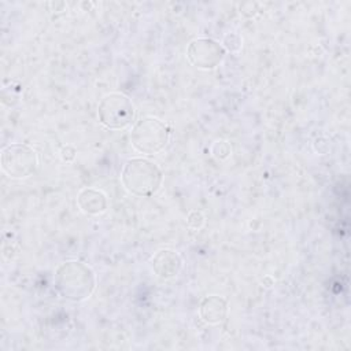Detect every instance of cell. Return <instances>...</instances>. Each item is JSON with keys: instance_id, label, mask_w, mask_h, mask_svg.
Wrapping results in <instances>:
<instances>
[{"instance_id": "obj_2", "label": "cell", "mask_w": 351, "mask_h": 351, "mask_svg": "<svg viewBox=\"0 0 351 351\" xmlns=\"http://www.w3.org/2000/svg\"><path fill=\"white\" fill-rule=\"evenodd\" d=\"M121 178L129 192L147 197L154 195L162 184V173L159 167L141 158L128 160L123 166Z\"/></svg>"}, {"instance_id": "obj_9", "label": "cell", "mask_w": 351, "mask_h": 351, "mask_svg": "<svg viewBox=\"0 0 351 351\" xmlns=\"http://www.w3.org/2000/svg\"><path fill=\"white\" fill-rule=\"evenodd\" d=\"M78 204L88 214H97L107 208V199L100 191L89 188L78 195Z\"/></svg>"}, {"instance_id": "obj_3", "label": "cell", "mask_w": 351, "mask_h": 351, "mask_svg": "<svg viewBox=\"0 0 351 351\" xmlns=\"http://www.w3.org/2000/svg\"><path fill=\"white\" fill-rule=\"evenodd\" d=\"M170 129L158 118H143L140 119L130 133L133 147L143 154H156L169 141Z\"/></svg>"}, {"instance_id": "obj_1", "label": "cell", "mask_w": 351, "mask_h": 351, "mask_svg": "<svg viewBox=\"0 0 351 351\" xmlns=\"http://www.w3.org/2000/svg\"><path fill=\"white\" fill-rule=\"evenodd\" d=\"M55 285L63 298L80 302L92 293L95 277L92 270L81 262H66L56 270Z\"/></svg>"}, {"instance_id": "obj_6", "label": "cell", "mask_w": 351, "mask_h": 351, "mask_svg": "<svg viewBox=\"0 0 351 351\" xmlns=\"http://www.w3.org/2000/svg\"><path fill=\"white\" fill-rule=\"evenodd\" d=\"M223 48L214 40L210 38H197L193 40L188 49L186 56L189 62L202 69H213L223 59Z\"/></svg>"}, {"instance_id": "obj_5", "label": "cell", "mask_w": 351, "mask_h": 351, "mask_svg": "<svg viewBox=\"0 0 351 351\" xmlns=\"http://www.w3.org/2000/svg\"><path fill=\"white\" fill-rule=\"evenodd\" d=\"M37 154L27 145L12 144L1 151V167L12 178H23L37 169Z\"/></svg>"}, {"instance_id": "obj_4", "label": "cell", "mask_w": 351, "mask_h": 351, "mask_svg": "<svg viewBox=\"0 0 351 351\" xmlns=\"http://www.w3.org/2000/svg\"><path fill=\"white\" fill-rule=\"evenodd\" d=\"M97 114L104 126L110 129H122L132 123L134 118V106L128 96L122 93H110L99 103Z\"/></svg>"}, {"instance_id": "obj_8", "label": "cell", "mask_w": 351, "mask_h": 351, "mask_svg": "<svg viewBox=\"0 0 351 351\" xmlns=\"http://www.w3.org/2000/svg\"><path fill=\"white\" fill-rule=\"evenodd\" d=\"M226 302L219 296H208L200 304V315L208 324L222 322L226 317Z\"/></svg>"}, {"instance_id": "obj_7", "label": "cell", "mask_w": 351, "mask_h": 351, "mask_svg": "<svg viewBox=\"0 0 351 351\" xmlns=\"http://www.w3.org/2000/svg\"><path fill=\"white\" fill-rule=\"evenodd\" d=\"M152 269L162 278L174 277L181 269V258L174 251L162 250L152 258Z\"/></svg>"}]
</instances>
